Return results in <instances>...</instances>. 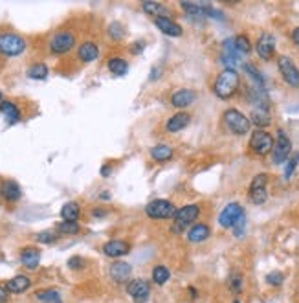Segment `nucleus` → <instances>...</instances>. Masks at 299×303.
I'll return each instance as SVG.
<instances>
[{
  "mask_svg": "<svg viewBox=\"0 0 299 303\" xmlns=\"http://www.w3.org/2000/svg\"><path fill=\"white\" fill-rule=\"evenodd\" d=\"M239 84H240L239 72L231 68H226L224 72L219 74V77H217L215 83H213V92H215V96L221 98V100H230L231 96L237 92Z\"/></svg>",
  "mask_w": 299,
  "mask_h": 303,
  "instance_id": "nucleus-1",
  "label": "nucleus"
},
{
  "mask_svg": "<svg viewBox=\"0 0 299 303\" xmlns=\"http://www.w3.org/2000/svg\"><path fill=\"white\" fill-rule=\"evenodd\" d=\"M198 215H200V206L198 204H187L184 208L177 209V215H175L171 224V232L177 235L186 234V230L198 219Z\"/></svg>",
  "mask_w": 299,
  "mask_h": 303,
  "instance_id": "nucleus-2",
  "label": "nucleus"
},
{
  "mask_svg": "<svg viewBox=\"0 0 299 303\" xmlns=\"http://www.w3.org/2000/svg\"><path fill=\"white\" fill-rule=\"evenodd\" d=\"M145 213L149 219L152 221H171L177 215V206L171 200L165 199H156L145 206Z\"/></svg>",
  "mask_w": 299,
  "mask_h": 303,
  "instance_id": "nucleus-3",
  "label": "nucleus"
},
{
  "mask_svg": "<svg viewBox=\"0 0 299 303\" xmlns=\"http://www.w3.org/2000/svg\"><path fill=\"white\" fill-rule=\"evenodd\" d=\"M222 119H224V125L228 127V131L230 133H233V135L237 136H244L250 133V127H251V121L248 118H246L240 110L237 109H228L224 112V116H222Z\"/></svg>",
  "mask_w": 299,
  "mask_h": 303,
  "instance_id": "nucleus-4",
  "label": "nucleus"
},
{
  "mask_svg": "<svg viewBox=\"0 0 299 303\" xmlns=\"http://www.w3.org/2000/svg\"><path fill=\"white\" fill-rule=\"evenodd\" d=\"M26 50V40L17 33H0V54L4 57H17Z\"/></svg>",
  "mask_w": 299,
  "mask_h": 303,
  "instance_id": "nucleus-5",
  "label": "nucleus"
},
{
  "mask_svg": "<svg viewBox=\"0 0 299 303\" xmlns=\"http://www.w3.org/2000/svg\"><path fill=\"white\" fill-rule=\"evenodd\" d=\"M75 42H77V39H75L74 31H70V30L57 31V33L50 39V52L55 55H64L74 48Z\"/></svg>",
  "mask_w": 299,
  "mask_h": 303,
  "instance_id": "nucleus-6",
  "label": "nucleus"
},
{
  "mask_svg": "<svg viewBox=\"0 0 299 303\" xmlns=\"http://www.w3.org/2000/svg\"><path fill=\"white\" fill-rule=\"evenodd\" d=\"M290 153H292V140L288 138V135L283 129H279L274 144V151H272V162L275 165L284 164L290 158Z\"/></svg>",
  "mask_w": 299,
  "mask_h": 303,
  "instance_id": "nucleus-7",
  "label": "nucleus"
},
{
  "mask_svg": "<svg viewBox=\"0 0 299 303\" xmlns=\"http://www.w3.org/2000/svg\"><path fill=\"white\" fill-rule=\"evenodd\" d=\"M274 144H275L274 136L263 129L253 131V135L250 138V149L255 154H259V156H266L268 153H272L274 151Z\"/></svg>",
  "mask_w": 299,
  "mask_h": 303,
  "instance_id": "nucleus-8",
  "label": "nucleus"
},
{
  "mask_svg": "<svg viewBox=\"0 0 299 303\" xmlns=\"http://www.w3.org/2000/svg\"><path fill=\"white\" fill-rule=\"evenodd\" d=\"M244 219V208L239 202H230L219 215V224L222 228H235Z\"/></svg>",
  "mask_w": 299,
  "mask_h": 303,
  "instance_id": "nucleus-9",
  "label": "nucleus"
},
{
  "mask_svg": "<svg viewBox=\"0 0 299 303\" xmlns=\"http://www.w3.org/2000/svg\"><path fill=\"white\" fill-rule=\"evenodd\" d=\"M266 184H268V175L266 173H259L255 175L253 180L250 184V199L253 204H265L266 199H268V191H266Z\"/></svg>",
  "mask_w": 299,
  "mask_h": 303,
  "instance_id": "nucleus-10",
  "label": "nucleus"
},
{
  "mask_svg": "<svg viewBox=\"0 0 299 303\" xmlns=\"http://www.w3.org/2000/svg\"><path fill=\"white\" fill-rule=\"evenodd\" d=\"M277 66H279V72L283 75V79L290 84V86H294L297 89L299 86V68L294 65V61L286 57V55H281L279 61H277Z\"/></svg>",
  "mask_w": 299,
  "mask_h": 303,
  "instance_id": "nucleus-11",
  "label": "nucleus"
},
{
  "mask_svg": "<svg viewBox=\"0 0 299 303\" xmlns=\"http://www.w3.org/2000/svg\"><path fill=\"white\" fill-rule=\"evenodd\" d=\"M127 294L134 299V303H145L151 294V285L145 279H133L127 285Z\"/></svg>",
  "mask_w": 299,
  "mask_h": 303,
  "instance_id": "nucleus-12",
  "label": "nucleus"
},
{
  "mask_svg": "<svg viewBox=\"0 0 299 303\" xmlns=\"http://www.w3.org/2000/svg\"><path fill=\"white\" fill-rule=\"evenodd\" d=\"M255 50L259 54L261 59L270 61L274 57L275 54V39L272 33H263L257 40V45H255Z\"/></svg>",
  "mask_w": 299,
  "mask_h": 303,
  "instance_id": "nucleus-13",
  "label": "nucleus"
},
{
  "mask_svg": "<svg viewBox=\"0 0 299 303\" xmlns=\"http://www.w3.org/2000/svg\"><path fill=\"white\" fill-rule=\"evenodd\" d=\"M196 98H198V94H196L195 90L180 89L171 96V105L177 107V109H186V107H191V105L195 103Z\"/></svg>",
  "mask_w": 299,
  "mask_h": 303,
  "instance_id": "nucleus-14",
  "label": "nucleus"
},
{
  "mask_svg": "<svg viewBox=\"0 0 299 303\" xmlns=\"http://www.w3.org/2000/svg\"><path fill=\"white\" fill-rule=\"evenodd\" d=\"M154 24H156V28L160 31H162L163 35H167V37H180L182 35V26L178 24V22H175L173 19H169V17H156L154 19Z\"/></svg>",
  "mask_w": 299,
  "mask_h": 303,
  "instance_id": "nucleus-15",
  "label": "nucleus"
},
{
  "mask_svg": "<svg viewBox=\"0 0 299 303\" xmlns=\"http://www.w3.org/2000/svg\"><path fill=\"white\" fill-rule=\"evenodd\" d=\"M131 252V244L127 241H121V239H114V241H108L103 244V253L107 257H123Z\"/></svg>",
  "mask_w": 299,
  "mask_h": 303,
  "instance_id": "nucleus-16",
  "label": "nucleus"
},
{
  "mask_svg": "<svg viewBox=\"0 0 299 303\" xmlns=\"http://www.w3.org/2000/svg\"><path fill=\"white\" fill-rule=\"evenodd\" d=\"M108 274H110V278H112L116 283H125V281H129L131 274H133V267L129 263H125V261H118V263L110 265Z\"/></svg>",
  "mask_w": 299,
  "mask_h": 303,
  "instance_id": "nucleus-17",
  "label": "nucleus"
},
{
  "mask_svg": "<svg viewBox=\"0 0 299 303\" xmlns=\"http://www.w3.org/2000/svg\"><path fill=\"white\" fill-rule=\"evenodd\" d=\"M191 121V116L187 112H177L165 121V131L167 133H180L182 129H186Z\"/></svg>",
  "mask_w": 299,
  "mask_h": 303,
  "instance_id": "nucleus-18",
  "label": "nucleus"
},
{
  "mask_svg": "<svg viewBox=\"0 0 299 303\" xmlns=\"http://www.w3.org/2000/svg\"><path fill=\"white\" fill-rule=\"evenodd\" d=\"M0 195L8 202H17L22 197V191H20V186L17 184L15 180H4L0 184Z\"/></svg>",
  "mask_w": 299,
  "mask_h": 303,
  "instance_id": "nucleus-19",
  "label": "nucleus"
},
{
  "mask_svg": "<svg viewBox=\"0 0 299 303\" xmlns=\"http://www.w3.org/2000/svg\"><path fill=\"white\" fill-rule=\"evenodd\" d=\"M39 261H40V250L35 248V246H26L20 252V263L24 265L26 269L35 270L39 267Z\"/></svg>",
  "mask_w": 299,
  "mask_h": 303,
  "instance_id": "nucleus-20",
  "label": "nucleus"
},
{
  "mask_svg": "<svg viewBox=\"0 0 299 303\" xmlns=\"http://www.w3.org/2000/svg\"><path fill=\"white\" fill-rule=\"evenodd\" d=\"M77 57H79V61H83V63H92V61H96L99 57L98 45L92 42V40H84L83 45L79 46Z\"/></svg>",
  "mask_w": 299,
  "mask_h": 303,
  "instance_id": "nucleus-21",
  "label": "nucleus"
},
{
  "mask_svg": "<svg viewBox=\"0 0 299 303\" xmlns=\"http://www.w3.org/2000/svg\"><path fill=\"white\" fill-rule=\"evenodd\" d=\"M30 287H31V279L28 278V276H22V274H19V276H15V278H11L10 281L6 283V290L11 294H22Z\"/></svg>",
  "mask_w": 299,
  "mask_h": 303,
  "instance_id": "nucleus-22",
  "label": "nucleus"
},
{
  "mask_svg": "<svg viewBox=\"0 0 299 303\" xmlns=\"http://www.w3.org/2000/svg\"><path fill=\"white\" fill-rule=\"evenodd\" d=\"M209 235H211V228L204 223L193 224L191 228L187 230V239L191 243H204L206 239H209Z\"/></svg>",
  "mask_w": 299,
  "mask_h": 303,
  "instance_id": "nucleus-23",
  "label": "nucleus"
},
{
  "mask_svg": "<svg viewBox=\"0 0 299 303\" xmlns=\"http://www.w3.org/2000/svg\"><path fill=\"white\" fill-rule=\"evenodd\" d=\"M0 112L4 114V118L8 119L10 125L20 121V110L13 101H2V103H0Z\"/></svg>",
  "mask_w": 299,
  "mask_h": 303,
  "instance_id": "nucleus-24",
  "label": "nucleus"
},
{
  "mask_svg": "<svg viewBox=\"0 0 299 303\" xmlns=\"http://www.w3.org/2000/svg\"><path fill=\"white\" fill-rule=\"evenodd\" d=\"M149 154H151V158L154 162H167V160L173 158V147H169L167 144H158L151 147Z\"/></svg>",
  "mask_w": 299,
  "mask_h": 303,
  "instance_id": "nucleus-25",
  "label": "nucleus"
},
{
  "mask_svg": "<svg viewBox=\"0 0 299 303\" xmlns=\"http://www.w3.org/2000/svg\"><path fill=\"white\" fill-rule=\"evenodd\" d=\"M61 217L64 221H70V223H77V219L81 217V208H79L77 202H66L61 208Z\"/></svg>",
  "mask_w": 299,
  "mask_h": 303,
  "instance_id": "nucleus-26",
  "label": "nucleus"
},
{
  "mask_svg": "<svg viewBox=\"0 0 299 303\" xmlns=\"http://www.w3.org/2000/svg\"><path fill=\"white\" fill-rule=\"evenodd\" d=\"M48 72L50 70L45 63H35V65H31L30 68H28V77L35 81H42L48 77Z\"/></svg>",
  "mask_w": 299,
  "mask_h": 303,
  "instance_id": "nucleus-27",
  "label": "nucleus"
},
{
  "mask_svg": "<svg viewBox=\"0 0 299 303\" xmlns=\"http://www.w3.org/2000/svg\"><path fill=\"white\" fill-rule=\"evenodd\" d=\"M108 70L114 75H125L129 70V63L121 57H112V59H108Z\"/></svg>",
  "mask_w": 299,
  "mask_h": 303,
  "instance_id": "nucleus-28",
  "label": "nucleus"
},
{
  "mask_svg": "<svg viewBox=\"0 0 299 303\" xmlns=\"http://www.w3.org/2000/svg\"><path fill=\"white\" fill-rule=\"evenodd\" d=\"M233 46H235V52L239 55H248L251 52V42L246 35H237L233 39Z\"/></svg>",
  "mask_w": 299,
  "mask_h": 303,
  "instance_id": "nucleus-29",
  "label": "nucleus"
},
{
  "mask_svg": "<svg viewBox=\"0 0 299 303\" xmlns=\"http://www.w3.org/2000/svg\"><path fill=\"white\" fill-rule=\"evenodd\" d=\"M250 121L253 125H257L259 129H265V127H268V125L272 123V118H270L268 112H265V110H253L250 116Z\"/></svg>",
  "mask_w": 299,
  "mask_h": 303,
  "instance_id": "nucleus-30",
  "label": "nucleus"
},
{
  "mask_svg": "<svg viewBox=\"0 0 299 303\" xmlns=\"http://www.w3.org/2000/svg\"><path fill=\"white\" fill-rule=\"evenodd\" d=\"M169 278H171V272L165 267H162V265H158V267L152 269V281L156 285H165L169 281Z\"/></svg>",
  "mask_w": 299,
  "mask_h": 303,
  "instance_id": "nucleus-31",
  "label": "nucleus"
},
{
  "mask_svg": "<svg viewBox=\"0 0 299 303\" xmlns=\"http://www.w3.org/2000/svg\"><path fill=\"white\" fill-rule=\"evenodd\" d=\"M37 298H39L42 303H63V299H61L59 292H57L55 288L40 290V292H37Z\"/></svg>",
  "mask_w": 299,
  "mask_h": 303,
  "instance_id": "nucleus-32",
  "label": "nucleus"
},
{
  "mask_svg": "<svg viewBox=\"0 0 299 303\" xmlns=\"http://www.w3.org/2000/svg\"><path fill=\"white\" fill-rule=\"evenodd\" d=\"M57 232L63 235H77L81 232V226L79 223H70V221H63V223L57 224Z\"/></svg>",
  "mask_w": 299,
  "mask_h": 303,
  "instance_id": "nucleus-33",
  "label": "nucleus"
},
{
  "mask_svg": "<svg viewBox=\"0 0 299 303\" xmlns=\"http://www.w3.org/2000/svg\"><path fill=\"white\" fill-rule=\"evenodd\" d=\"M244 70H246V74H248L251 79H253L255 86H259V89H265V79H263V75L259 74V70L255 68L253 65H250V63H246Z\"/></svg>",
  "mask_w": 299,
  "mask_h": 303,
  "instance_id": "nucleus-34",
  "label": "nucleus"
},
{
  "mask_svg": "<svg viewBox=\"0 0 299 303\" xmlns=\"http://www.w3.org/2000/svg\"><path fill=\"white\" fill-rule=\"evenodd\" d=\"M143 11L147 15H154V19H156L163 11V4L162 2H143Z\"/></svg>",
  "mask_w": 299,
  "mask_h": 303,
  "instance_id": "nucleus-35",
  "label": "nucleus"
},
{
  "mask_svg": "<svg viewBox=\"0 0 299 303\" xmlns=\"http://www.w3.org/2000/svg\"><path fill=\"white\" fill-rule=\"evenodd\" d=\"M182 10L186 11L189 17H202L204 15V11H202L200 4H193V2H182Z\"/></svg>",
  "mask_w": 299,
  "mask_h": 303,
  "instance_id": "nucleus-36",
  "label": "nucleus"
},
{
  "mask_svg": "<svg viewBox=\"0 0 299 303\" xmlns=\"http://www.w3.org/2000/svg\"><path fill=\"white\" fill-rule=\"evenodd\" d=\"M228 287H230V290H231V292L239 294L240 290H242V276H240L239 272L231 274V276H230V279H228Z\"/></svg>",
  "mask_w": 299,
  "mask_h": 303,
  "instance_id": "nucleus-37",
  "label": "nucleus"
},
{
  "mask_svg": "<svg viewBox=\"0 0 299 303\" xmlns=\"http://www.w3.org/2000/svg\"><path fill=\"white\" fill-rule=\"evenodd\" d=\"M299 164V153H294V156H290L288 158V164H286V167H284V179L288 180L292 175H294L295 167H297Z\"/></svg>",
  "mask_w": 299,
  "mask_h": 303,
  "instance_id": "nucleus-38",
  "label": "nucleus"
},
{
  "mask_svg": "<svg viewBox=\"0 0 299 303\" xmlns=\"http://www.w3.org/2000/svg\"><path fill=\"white\" fill-rule=\"evenodd\" d=\"M57 241V234H54V232H50V230H45V232H39L37 234V243L40 244H52Z\"/></svg>",
  "mask_w": 299,
  "mask_h": 303,
  "instance_id": "nucleus-39",
  "label": "nucleus"
},
{
  "mask_svg": "<svg viewBox=\"0 0 299 303\" xmlns=\"http://www.w3.org/2000/svg\"><path fill=\"white\" fill-rule=\"evenodd\" d=\"M283 281H284V276L281 272H270L268 276H266V283L272 285V287H279Z\"/></svg>",
  "mask_w": 299,
  "mask_h": 303,
  "instance_id": "nucleus-40",
  "label": "nucleus"
},
{
  "mask_svg": "<svg viewBox=\"0 0 299 303\" xmlns=\"http://www.w3.org/2000/svg\"><path fill=\"white\" fill-rule=\"evenodd\" d=\"M68 269H72V270L83 269V257H79V255H74V257H70V259H68Z\"/></svg>",
  "mask_w": 299,
  "mask_h": 303,
  "instance_id": "nucleus-41",
  "label": "nucleus"
},
{
  "mask_svg": "<svg viewBox=\"0 0 299 303\" xmlns=\"http://www.w3.org/2000/svg\"><path fill=\"white\" fill-rule=\"evenodd\" d=\"M110 35H112L114 39H119V37H121L123 30L119 28V24H112V26H110Z\"/></svg>",
  "mask_w": 299,
  "mask_h": 303,
  "instance_id": "nucleus-42",
  "label": "nucleus"
},
{
  "mask_svg": "<svg viewBox=\"0 0 299 303\" xmlns=\"http://www.w3.org/2000/svg\"><path fill=\"white\" fill-rule=\"evenodd\" d=\"M143 48H145V45H143L142 40H138V42L133 46V48H131V50H133V54H140V52H142Z\"/></svg>",
  "mask_w": 299,
  "mask_h": 303,
  "instance_id": "nucleus-43",
  "label": "nucleus"
},
{
  "mask_svg": "<svg viewBox=\"0 0 299 303\" xmlns=\"http://www.w3.org/2000/svg\"><path fill=\"white\" fill-rule=\"evenodd\" d=\"M8 294H10V292H8L6 288L0 287V303H6V301H8Z\"/></svg>",
  "mask_w": 299,
  "mask_h": 303,
  "instance_id": "nucleus-44",
  "label": "nucleus"
},
{
  "mask_svg": "<svg viewBox=\"0 0 299 303\" xmlns=\"http://www.w3.org/2000/svg\"><path fill=\"white\" fill-rule=\"evenodd\" d=\"M292 40H294L295 46H299V26L295 28L294 31H292Z\"/></svg>",
  "mask_w": 299,
  "mask_h": 303,
  "instance_id": "nucleus-45",
  "label": "nucleus"
},
{
  "mask_svg": "<svg viewBox=\"0 0 299 303\" xmlns=\"http://www.w3.org/2000/svg\"><path fill=\"white\" fill-rule=\"evenodd\" d=\"M92 215H94V217H105V215H107V211H105V209H94Z\"/></svg>",
  "mask_w": 299,
  "mask_h": 303,
  "instance_id": "nucleus-46",
  "label": "nucleus"
},
{
  "mask_svg": "<svg viewBox=\"0 0 299 303\" xmlns=\"http://www.w3.org/2000/svg\"><path fill=\"white\" fill-rule=\"evenodd\" d=\"M110 171H112V167H110V165H103V169H101V175H103V177H108V175H110Z\"/></svg>",
  "mask_w": 299,
  "mask_h": 303,
  "instance_id": "nucleus-47",
  "label": "nucleus"
},
{
  "mask_svg": "<svg viewBox=\"0 0 299 303\" xmlns=\"http://www.w3.org/2000/svg\"><path fill=\"white\" fill-rule=\"evenodd\" d=\"M189 296H191V299L196 298V288L195 287H189Z\"/></svg>",
  "mask_w": 299,
  "mask_h": 303,
  "instance_id": "nucleus-48",
  "label": "nucleus"
},
{
  "mask_svg": "<svg viewBox=\"0 0 299 303\" xmlns=\"http://www.w3.org/2000/svg\"><path fill=\"white\" fill-rule=\"evenodd\" d=\"M101 199H110V193H101Z\"/></svg>",
  "mask_w": 299,
  "mask_h": 303,
  "instance_id": "nucleus-49",
  "label": "nucleus"
},
{
  "mask_svg": "<svg viewBox=\"0 0 299 303\" xmlns=\"http://www.w3.org/2000/svg\"><path fill=\"white\" fill-rule=\"evenodd\" d=\"M0 103H2V92H0Z\"/></svg>",
  "mask_w": 299,
  "mask_h": 303,
  "instance_id": "nucleus-50",
  "label": "nucleus"
},
{
  "mask_svg": "<svg viewBox=\"0 0 299 303\" xmlns=\"http://www.w3.org/2000/svg\"><path fill=\"white\" fill-rule=\"evenodd\" d=\"M233 303H240V301H237V299H235V301H233Z\"/></svg>",
  "mask_w": 299,
  "mask_h": 303,
  "instance_id": "nucleus-51",
  "label": "nucleus"
}]
</instances>
